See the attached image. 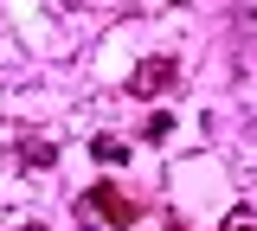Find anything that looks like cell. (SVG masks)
<instances>
[{
    "label": "cell",
    "instance_id": "8992f818",
    "mask_svg": "<svg viewBox=\"0 0 257 231\" xmlns=\"http://www.w3.org/2000/svg\"><path fill=\"white\" fill-rule=\"evenodd\" d=\"M251 225H257L251 212H231V218H225V231H251Z\"/></svg>",
    "mask_w": 257,
    "mask_h": 231
},
{
    "label": "cell",
    "instance_id": "6da1fadb",
    "mask_svg": "<svg viewBox=\"0 0 257 231\" xmlns=\"http://www.w3.org/2000/svg\"><path fill=\"white\" fill-rule=\"evenodd\" d=\"M77 218H84V225H135V218H142V205H135V199H122V193H109V186H90V193L77 199Z\"/></svg>",
    "mask_w": 257,
    "mask_h": 231
},
{
    "label": "cell",
    "instance_id": "52a82bcc",
    "mask_svg": "<svg viewBox=\"0 0 257 231\" xmlns=\"http://www.w3.org/2000/svg\"><path fill=\"white\" fill-rule=\"evenodd\" d=\"M20 231H52V225H20Z\"/></svg>",
    "mask_w": 257,
    "mask_h": 231
},
{
    "label": "cell",
    "instance_id": "5b68a950",
    "mask_svg": "<svg viewBox=\"0 0 257 231\" xmlns=\"http://www.w3.org/2000/svg\"><path fill=\"white\" fill-rule=\"evenodd\" d=\"M142 135H148V141H167V135H174V116H167V109H155V116H148V129H142Z\"/></svg>",
    "mask_w": 257,
    "mask_h": 231
},
{
    "label": "cell",
    "instance_id": "277c9868",
    "mask_svg": "<svg viewBox=\"0 0 257 231\" xmlns=\"http://www.w3.org/2000/svg\"><path fill=\"white\" fill-rule=\"evenodd\" d=\"M90 154H96L103 167H122V161H128V148L116 141V135H96V141H90Z\"/></svg>",
    "mask_w": 257,
    "mask_h": 231
},
{
    "label": "cell",
    "instance_id": "3957f363",
    "mask_svg": "<svg viewBox=\"0 0 257 231\" xmlns=\"http://www.w3.org/2000/svg\"><path fill=\"white\" fill-rule=\"evenodd\" d=\"M20 161L26 167H52L58 161V141H39V135H32V141H20Z\"/></svg>",
    "mask_w": 257,
    "mask_h": 231
},
{
    "label": "cell",
    "instance_id": "7a4b0ae2",
    "mask_svg": "<svg viewBox=\"0 0 257 231\" xmlns=\"http://www.w3.org/2000/svg\"><path fill=\"white\" fill-rule=\"evenodd\" d=\"M174 77H180L174 58H142L135 77H128V90H135V97H161V90H174Z\"/></svg>",
    "mask_w": 257,
    "mask_h": 231
},
{
    "label": "cell",
    "instance_id": "ba28073f",
    "mask_svg": "<svg viewBox=\"0 0 257 231\" xmlns=\"http://www.w3.org/2000/svg\"><path fill=\"white\" fill-rule=\"evenodd\" d=\"M174 7H187V0H174Z\"/></svg>",
    "mask_w": 257,
    "mask_h": 231
}]
</instances>
